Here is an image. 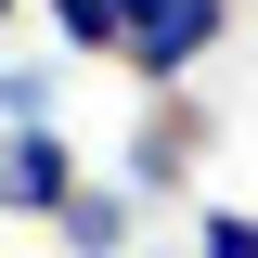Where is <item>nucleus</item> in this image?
Wrapping results in <instances>:
<instances>
[{
    "instance_id": "f257e3e1",
    "label": "nucleus",
    "mask_w": 258,
    "mask_h": 258,
    "mask_svg": "<svg viewBox=\"0 0 258 258\" xmlns=\"http://www.w3.org/2000/svg\"><path fill=\"white\" fill-rule=\"evenodd\" d=\"M220 26H232V0H129L116 64H129V78H155V91H181L194 64L220 52Z\"/></svg>"
},
{
    "instance_id": "0eeeda50",
    "label": "nucleus",
    "mask_w": 258,
    "mask_h": 258,
    "mask_svg": "<svg viewBox=\"0 0 258 258\" xmlns=\"http://www.w3.org/2000/svg\"><path fill=\"white\" fill-rule=\"evenodd\" d=\"M194 258H258V207H207V232H194Z\"/></svg>"
},
{
    "instance_id": "423d86ee",
    "label": "nucleus",
    "mask_w": 258,
    "mask_h": 258,
    "mask_svg": "<svg viewBox=\"0 0 258 258\" xmlns=\"http://www.w3.org/2000/svg\"><path fill=\"white\" fill-rule=\"evenodd\" d=\"M0 116L13 129H52V64H13V78H0Z\"/></svg>"
},
{
    "instance_id": "7ed1b4c3",
    "label": "nucleus",
    "mask_w": 258,
    "mask_h": 258,
    "mask_svg": "<svg viewBox=\"0 0 258 258\" xmlns=\"http://www.w3.org/2000/svg\"><path fill=\"white\" fill-rule=\"evenodd\" d=\"M78 207V142L64 129H13L0 142V220H64Z\"/></svg>"
},
{
    "instance_id": "20e7f679",
    "label": "nucleus",
    "mask_w": 258,
    "mask_h": 258,
    "mask_svg": "<svg viewBox=\"0 0 258 258\" xmlns=\"http://www.w3.org/2000/svg\"><path fill=\"white\" fill-rule=\"evenodd\" d=\"M129 207H142V194H103V181H78V207L52 220V232H64V258H116V245H129Z\"/></svg>"
},
{
    "instance_id": "f03ea898",
    "label": "nucleus",
    "mask_w": 258,
    "mask_h": 258,
    "mask_svg": "<svg viewBox=\"0 0 258 258\" xmlns=\"http://www.w3.org/2000/svg\"><path fill=\"white\" fill-rule=\"evenodd\" d=\"M194 155H207V103H194V91H155V103H142V129H129V194H142V207L181 194Z\"/></svg>"
},
{
    "instance_id": "39448f33",
    "label": "nucleus",
    "mask_w": 258,
    "mask_h": 258,
    "mask_svg": "<svg viewBox=\"0 0 258 258\" xmlns=\"http://www.w3.org/2000/svg\"><path fill=\"white\" fill-rule=\"evenodd\" d=\"M52 39L64 52H116L129 39V0H52Z\"/></svg>"
},
{
    "instance_id": "6e6552de",
    "label": "nucleus",
    "mask_w": 258,
    "mask_h": 258,
    "mask_svg": "<svg viewBox=\"0 0 258 258\" xmlns=\"http://www.w3.org/2000/svg\"><path fill=\"white\" fill-rule=\"evenodd\" d=\"M0 26H13V0H0Z\"/></svg>"
}]
</instances>
